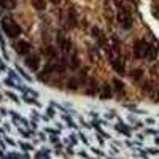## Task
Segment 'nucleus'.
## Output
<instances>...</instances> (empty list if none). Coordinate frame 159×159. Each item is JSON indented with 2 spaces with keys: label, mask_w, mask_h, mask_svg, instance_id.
Masks as SVG:
<instances>
[{
  "label": "nucleus",
  "mask_w": 159,
  "mask_h": 159,
  "mask_svg": "<svg viewBox=\"0 0 159 159\" xmlns=\"http://www.w3.org/2000/svg\"><path fill=\"white\" fill-rule=\"evenodd\" d=\"M2 29L10 38H18L21 35V27H19L11 18H3L2 19Z\"/></svg>",
  "instance_id": "obj_1"
},
{
  "label": "nucleus",
  "mask_w": 159,
  "mask_h": 159,
  "mask_svg": "<svg viewBox=\"0 0 159 159\" xmlns=\"http://www.w3.org/2000/svg\"><path fill=\"white\" fill-rule=\"evenodd\" d=\"M148 49H150V45L146 43V41H137V45H135V49H134V53H135V57H146L148 56Z\"/></svg>",
  "instance_id": "obj_2"
},
{
  "label": "nucleus",
  "mask_w": 159,
  "mask_h": 159,
  "mask_svg": "<svg viewBox=\"0 0 159 159\" xmlns=\"http://www.w3.org/2000/svg\"><path fill=\"white\" fill-rule=\"evenodd\" d=\"M118 21H119V24H121L124 29H130V26H132L130 14L127 13L126 10H119V13H118Z\"/></svg>",
  "instance_id": "obj_3"
},
{
  "label": "nucleus",
  "mask_w": 159,
  "mask_h": 159,
  "mask_svg": "<svg viewBox=\"0 0 159 159\" xmlns=\"http://www.w3.org/2000/svg\"><path fill=\"white\" fill-rule=\"evenodd\" d=\"M26 65L30 68V70H38V67H40V59H38V56H27L26 59Z\"/></svg>",
  "instance_id": "obj_4"
},
{
  "label": "nucleus",
  "mask_w": 159,
  "mask_h": 159,
  "mask_svg": "<svg viewBox=\"0 0 159 159\" xmlns=\"http://www.w3.org/2000/svg\"><path fill=\"white\" fill-rule=\"evenodd\" d=\"M30 49H32V46H30L29 41H19V43L16 45V53L21 54V56L22 54H27Z\"/></svg>",
  "instance_id": "obj_5"
},
{
  "label": "nucleus",
  "mask_w": 159,
  "mask_h": 159,
  "mask_svg": "<svg viewBox=\"0 0 159 159\" xmlns=\"http://www.w3.org/2000/svg\"><path fill=\"white\" fill-rule=\"evenodd\" d=\"M59 48H61V51L64 54L70 53V49H72L70 40H67V38H59Z\"/></svg>",
  "instance_id": "obj_6"
},
{
  "label": "nucleus",
  "mask_w": 159,
  "mask_h": 159,
  "mask_svg": "<svg viewBox=\"0 0 159 159\" xmlns=\"http://www.w3.org/2000/svg\"><path fill=\"white\" fill-rule=\"evenodd\" d=\"M111 65H113V68L118 73H121V75L124 73V70H126V68H124V61L121 59V57H116L115 61H111Z\"/></svg>",
  "instance_id": "obj_7"
},
{
  "label": "nucleus",
  "mask_w": 159,
  "mask_h": 159,
  "mask_svg": "<svg viewBox=\"0 0 159 159\" xmlns=\"http://www.w3.org/2000/svg\"><path fill=\"white\" fill-rule=\"evenodd\" d=\"M14 6H16V2H14V0H0V8L13 10Z\"/></svg>",
  "instance_id": "obj_8"
},
{
  "label": "nucleus",
  "mask_w": 159,
  "mask_h": 159,
  "mask_svg": "<svg viewBox=\"0 0 159 159\" xmlns=\"http://www.w3.org/2000/svg\"><path fill=\"white\" fill-rule=\"evenodd\" d=\"M32 6L35 10L41 11V10L46 8V2H45V0H32Z\"/></svg>",
  "instance_id": "obj_9"
},
{
  "label": "nucleus",
  "mask_w": 159,
  "mask_h": 159,
  "mask_svg": "<svg viewBox=\"0 0 159 159\" xmlns=\"http://www.w3.org/2000/svg\"><path fill=\"white\" fill-rule=\"evenodd\" d=\"M100 97H102V99L111 97V89H110V86H103L102 88V91H100Z\"/></svg>",
  "instance_id": "obj_10"
},
{
  "label": "nucleus",
  "mask_w": 159,
  "mask_h": 159,
  "mask_svg": "<svg viewBox=\"0 0 159 159\" xmlns=\"http://www.w3.org/2000/svg\"><path fill=\"white\" fill-rule=\"evenodd\" d=\"M43 54H45V56H48V57H54V56H56V49L51 48V46H48V48L43 49Z\"/></svg>",
  "instance_id": "obj_11"
},
{
  "label": "nucleus",
  "mask_w": 159,
  "mask_h": 159,
  "mask_svg": "<svg viewBox=\"0 0 159 159\" xmlns=\"http://www.w3.org/2000/svg\"><path fill=\"white\" fill-rule=\"evenodd\" d=\"M113 84H115V89H116V91H119V92H121L123 89H124V84H123V81H119L118 78H116V80H113Z\"/></svg>",
  "instance_id": "obj_12"
},
{
  "label": "nucleus",
  "mask_w": 159,
  "mask_h": 159,
  "mask_svg": "<svg viewBox=\"0 0 159 159\" xmlns=\"http://www.w3.org/2000/svg\"><path fill=\"white\" fill-rule=\"evenodd\" d=\"M130 78L132 80H140L142 78V70H132L130 72Z\"/></svg>",
  "instance_id": "obj_13"
},
{
  "label": "nucleus",
  "mask_w": 159,
  "mask_h": 159,
  "mask_svg": "<svg viewBox=\"0 0 159 159\" xmlns=\"http://www.w3.org/2000/svg\"><path fill=\"white\" fill-rule=\"evenodd\" d=\"M156 48H153V46H150V49H148V56H146V57H148V59H154V57H156Z\"/></svg>",
  "instance_id": "obj_14"
},
{
  "label": "nucleus",
  "mask_w": 159,
  "mask_h": 159,
  "mask_svg": "<svg viewBox=\"0 0 159 159\" xmlns=\"http://www.w3.org/2000/svg\"><path fill=\"white\" fill-rule=\"evenodd\" d=\"M92 35H94V37H100V30L97 29V27H94V29H92Z\"/></svg>",
  "instance_id": "obj_15"
},
{
  "label": "nucleus",
  "mask_w": 159,
  "mask_h": 159,
  "mask_svg": "<svg viewBox=\"0 0 159 159\" xmlns=\"http://www.w3.org/2000/svg\"><path fill=\"white\" fill-rule=\"evenodd\" d=\"M68 88H72V89H76V81H75V80L68 81Z\"/></svg>",
  "instance_id": "obj_16"
},
{
  "label": "nucleus",
  "mask_w": 159,
  "mask_h": 159,
  "mask_svg": "<svg viewBox=\"0 0 159 159\" xmlns=\"http://www.w3.org/2000/svg\"><path fill=\"white\" fill-rule=\"evenodd\" d=\"M118 130H121V132H124V134H129V130H127L126 127H121V126H118Z\"/></svg>",
  "instance_id": "obj_17"
},
{
  "label": "nucleus",
  "mask_w": 159,
  "mask_h": 159,
  "mask_svg": "<svg viewBox=\"0 0 159 159\" xmlns=\"http://www.w3.org/2000/svg\"><path fill=\"white\" fill-rule=\"evenodd\" d=\"M61 2V0H53V3H59Z\"/></svg>",
  "instance_id": "obj_18"
},
{
  "label": "nucleus",
  "mask_w": 159,
  "mask_h": 159,
  "mask_svg": "<svg viewBox=\"0 0 159 159\" xmlns=\"http://www.w3.org/2000/svg\"><path fill=\"white\" fill-rule=\"evenodd\" d=\"M156 99H158V102H159V92H158V96H156Z\"/></svg>",
  "instance_id": "obj_19"
}]
</instances>
